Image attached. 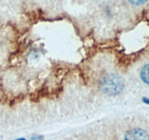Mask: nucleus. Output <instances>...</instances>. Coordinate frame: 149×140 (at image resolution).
I'll return each instance as SVG.
<instances>
[{
    "instance_id": "nucleus-6",
    "label": "nucleus",
    "mask_w": 149,
    "mask_h": 140,
    "mask_svg": "<svg viewBox=\"0 0 149 140\" xmlns=\"http://www.w3.org/2000/svg\"><path fill=\"white\" fill-rule=\"evenodd\" d=\"M144 102L146 104H149V99H144Z\"/></svg>"
},
{
    "instance_id": "nucleus-5",
    "label": "nucleus",
    "mask_w": 149,
    "mask_h": 140,
    "mask_svg": "<svg viewBox=\"0 0 149 140\" xmlns=\"http://www.w3.org/2000/svg\"><path fill=\"white\" fill-rule=\"evenodd\" d=\"M30 140H44V137L41 135H34L31 138Z\"/></svg>"
},
{
    "instance_id": "nucleus-4",
    "label": "nucleus",
    "mask_w": 149,
    "mask_h": 140,
    "mask_svg": "<svg viewBox=\"0 0 149 140\" xmlns=\"http://www.w3.org/2000/svg\"><path fill=\"white\" fill-rule=\"evenodd\" d=\"M148 1V0H128V1L133 5H141L145 4Z\"/></svg>"
},
{
    "instance_id": "nucleus-1",
    "label": "nucleus",
    "mask_w": 149,
    "mask_h": 140,
    "mask_svg": "<svg viewBox=\"0 0 149 140\" xmlns=\"http://www.w3.org/2000/svg\"><path fill=\"white\" fill-rule=\"evenodd\" d=\"M125 88V81L117 74H108L100 80V88L109 96L120 94Z\"/></svg>"
},
{
    "instance_id": "nucleus-3",
    "label": "nucleus",
    "mask_w": 149,
    "mask_h": 140,
    "mask_svg": "<svg viewBox=\"0 0 149 140\" xmlns=\"http://www.w3.org/2000/svg\"><path fill=\"white\" fill-rule=\"evenodd\" d=\"M141 77L143 81L149 85V64L144 66L141 71Z\"/></svg>"
},
{
    "instance_id": "nucleus-7",
    "label": "nucleus",
    "mask_w": 149,
    "mask_h": 140,
    "mask_svg": "<svg viewBox=\"0 0 149 140\" xmlns=\"http://www.w3.org/2000/svg\"><path fill=\"white\" fill-rule=\"evenodd\" d=\"M15 140H26L25 139H15Z\"/></svg>"
},
{
    "instance_id": "nucleus-2",
    "label": "nucleus",
    "mask_w": 149,
    "mask_h": 140,
    "mask_svg": "<svg viewBox=\"0 0 149 140\" xmlns=\"http://www.w3.org/2000/svg\"><path fill=\"white\" fill-rule=\"evenodd\" d=\"M125 140H149V134L141 128H132L126 133Z\"/></svg>"
}]
</instances>
